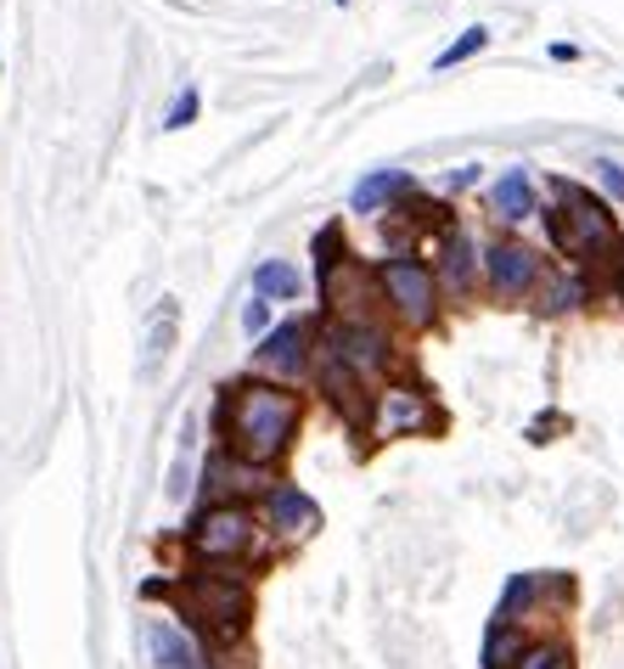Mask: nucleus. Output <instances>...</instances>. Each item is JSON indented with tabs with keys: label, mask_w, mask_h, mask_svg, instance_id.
I'll return each instance as SVG.
<instances>
[{
	"label": "nucleus",
	"mask_w": 624,
	"mask_h": 669,
	"mask_svg": "<svg viewBox=\"0 0 624 669\" xmlns=\"http://www.w3.org/2000/svg\"><path fill=\"white\" fill-rule=\"evenodd\" d=\"M551 237L563 253L574 259H590V253H602L619 243V231H613V214L590 197L585 186L574 181H557V209H551Z\"/></svg>",
	"instance_id": "obj_2"
},
{
	"label": "nucleus",
	"mask_w": 624,
	"mask_h": 669,
	"mask_svg": "<svg viewBox=\"0 0 624 669\" xmlns=\"http://www.w3.org/2000/svg\"><path fill=\"white\" fill-rule=\"evenodd\" d=\"M597 170H602V181H608V191H619V197H624V170H619V163H613V158H602V163H597Z\"/></svg>",
	"instance_id": "obj_24"
},
{
	"label": "nucleus",
	"mask_w": 624,
	"mask_h": 669,
	"mask_svg": "<svg viewBox=\"0 0 624 669\" xmlns=\"http://www.w3.org/2000/svg\"><path fill=\"white\" fill-rule=\"evenodd\" d=\"M383 293L394 298V310H400L405 321H416V326L434 321V271L422 259H411V253L388 259L383 264Z\"/></svg>",
	"instance_id": "obj_4"
},
{
	"label": "nucleus",
	"mask_w": 624,
	"mask_h": 669,
	"mask_svg": "<svg viewBox=\"0 0 624 669\" xmlns=\"http://www.w3.org/2000/svg\"><path fill=\"white\" fill-rule=\"evenodd\" d=\"M304 321H282L265 344H259V366H276V372H287V377H299L304 372Z\"/></svg>",
	"instance_id": "obj_8"
},
{
	"label": "nucleus",
	"mask_w": 624,
	"mask_h": 669,
	"mask_svg": "<svg viewBox=\"0 0 624 669\" xmlns=\"http://www.w3.org/2000/svg\"><path fill=\"white\" fill-rule=\"evenodd\" d=\"M574 57H579V51H574L569 40H551V62H574Z\"/></svg>",
	"instance_id": "obj_25"
},
{
	"label": "nucleus",
	"mask_w": 624,
	"mask_h": 669,
	"mask_svg": "<svg viewBox=\"0 0 624 669\" xmlns=\"http://www.w3.org/2000/svg\"><path fill=\"white\" fill-rule=\"evenodd\" d=\"M338 7H349V0H338Z\"/></svg>",
	"instance_id": "obj_27"
},
{
	"label": "nucleus",
	"mask_w": 624,
	"mask_h": 669,
	"mask_svg": "<svg viewBox=\"0 0 624 669\" xmlns=\"http://www.w3.org/2000/svg\"><path fill=\"white\" fill-rule=\"evenodd\" d=\"M186 596H191V608L203 614V619H214L225 635H237V630L248 624V608H253V602H248V585L214 574V568H209V574H191V580H186Z\"/></svg>",
	"instance_id": "obj_3"
},
{
	"label": "nucleus",
	"mask_w": 624,
	"mask_h": 669,
	"mask_svg": "<svg viewBox=\"0 0 624 669\" xmlns=\"http://www.w3.org/2000/svg\"><path fill=\"white\" fill-rule=\"evenodd\" d=\"M529 596H535V580H512L501 596V619H517V608H529Z\"/></svg>",
	"instance_id": "obj_20"
},
{
	"label": "nucleus",
	"mask_w": 624,
	"mask_h": 669,
	"mask_svg": "<svg viewBox=\"0 0 624 669\" xmlns=\"http://www.w3.org/2000/svg\"><path fill=\"white\" fill-rule=\"evenodd\" d=\"M333 355L349 366V372H377V366L388 360V344L377 326H360V321H344V332L333 338Z\"/></svg>",
	"instance_id": "obj_7"
},
{
	"label": "nucleus",
	"mask_w": 624,
	"mask_h": 669,
	"mask_svg": "<svg viewBox=\"0 0 624 669\" xmlns=\"http://www.w3.org/2000/svg\"><path fill=\"white\" fill-rule=\"evenodd\" d=\"M422 422V406H416V399H405V394H388L383 399V428L388 433H405V428H416Z\"/></svg>",
	"instance_id": "obj_18"
},
{
	"label": "nucleus",
	"mask_w": 624,
	"mask_h": 669,
	"mask_svg": "<svg viewBox=\"0 0 624 669\" xmlns=\"http://www.w3.org/2000/svg\"><path fill=\"white\" fill-rule=\"evenodd\" d=\"M557 658H563V647H535V653H529V664H517V669H551Z\"/></svg>",
	"instance_id": "obj_23"
},
{
	"label": "nucleus",
	"mask_w": 624,
	"mask_h": 669,
	"mask_svg": "<svg viewBox=\"0 0 624 669\" xmlns=\"http://www.w3.org/2000/svg\"><path fill=\"white\" fill-rule=\"evenodd\" d=\"M551 669H574V664H569V653H563V658H557V664H551Z\"/></svg>",
	"instance_id": "obj_26"
},
{
	"label": "nucleus",
	"mask_w": 624,
	"mask_h": 669,
	"mask_svg": "<svg viewBox=\"0 0 624 669\" xmlns=\"http://www.w3.org/2000/svg\"><path fill=\"white\" fill-rule=\"evenodd\" d=\"M237 484H253V467H242L232 450H214L203 461V490L209 495H225V490H237Z\"/></svg>",
	"instance_id": "obj_12"
},
{
	"label": "nucleus",
	"mask_w": 624,
	"mask_h": 669,
	"mask_svg": "<svg viewBox=\"0 0 624 669\" xmlns=\"http://www.w3.org/2000/svg\"><path fill=\"white\" fill-rule=\"evenodd\" d=\"M579 293H585V287H579L574 276H569V282H557V287H551V305H546V310H569V305H579Z\"/></svg>",
	"instance_id": "obj_22"
},
{
	"label": "nucleus",
	"mask_w": 624,
	"mask_h": 669,
	"mask_svg": "<svg viewBox=\"0 0 624 669\" xmlns=\"http://www.w3.org/2000/svg\"><path fill=\"white\" fill-rule=\"evenodd\" d=\"M214 428L232 439L242 461H271L287 450L292 428H299V399L265 383H232L214 406Z\"/></svg>",
	"instance_id": "obj_1"
},
{
	"label": "nucleus",
	"mask_w": 624,
	"mask_h": 669,
	"mask_svg": "<svg viewBox=\"0 0 624 669\" xmlns=\"http://www.w3.org/2000/svg\"><path fill=\"white\" fill-rule=\"evenodd\" d=\"M411 181H405V170H377V175H366L354 186V197H349V209L354 214H377L383 203H394V197H400Z\"/></svg>",
	"instance_id": "obj_10"
},
{
	"label": "nucleus",
	"mask_w": 624,
	"mask_h": 669,
	"mask_svg": "<svg viewBox=\"0 0 624 669\" xmlns=\"http://www.w3.org/2000/svg\"><path fill=\"white\" fill-rule=\"evenodd\" d=\"M197 119V90H180L175 96V108H170V119H163V124H170V129H186Z\"/></svg>",
	"instance_id": "obj_21"
},
{
	"label": "nucleus",
	"mask_w": 624,
	"mask_h": 669,
	"mask_svg": "<svg viewBox=\"0 0 624 669\" xmlns=\"http://www.w3.org/2000/svg\"><path fill=\"white\" fill-rule=\"evenodd\" d=\"M489 203H496V214H501V220H523V214H535V186H529V175H523V170L501 175V181H496V191H489Z\"/></svg>",
	"instance_id": "obj_11"
},
{
	"label": "nucleus",
	"mask_w": 624,
	"mask_h": 669,
	"mask_svg": "<svg viewBox=\"0 0 624 669\" xmlns=\"http://www.w3.org/2000/svg\"><path fill=\"white\" fill-rule=\"evenodd\" d=\"M253 293L259 298H276V305H292V298H304V276L292 271L287 259H265L253 271Z\"/></svg>",
	"instance_id": "obj_9"
},
{
	"label": "nucleus",
	"mask_w": 624,
	"mask_h": 669,
	"mask_svg": "<svg viewBox=\"0 0 624 669\" xmlns=\"http://www.w3.org/2000/svg\"><path fill=\"white\" fill-rule=\"evenodd\" d=\"M445 276H450L455 287H467V282H473V243H467V237H455V231L445 237Z\"/></svg>",
	"instance_id": "obj_15"
},
{
	"label": "nucleus",
	"mask_w": 624,
	"mask_h": 669,
	"mask_svg": "<svg viewBox=\"0 0 624 669\" xmlns=\"http://www.w3.org/2000/svg\"><path fill=\"white\" fill-rule=\"evenodd\" d=\"M152 653H158V669H191V647H186V635L175 624H152Z\"/></svg>",
	"instance_id": "obj_14"
},
{
	"label": "nucleus",
	"mask_w": 624,
	"mask_h": 669,
	"mask_svg": "<svg viewBox=\"0 0 624 669\" xmlns=\"http://www.w3.org/2000/svg\"><path fill=\"white\" fill-rule=\"evenodd\" d=\"M489 282H496L507 298L529 293V287L540 282V259H535V248H523V243H501V248H489Z\"/></svg>",
	"instance_id": "obj_6"
},
{
	"label": "nucleus",
	"mask_w": 624,
	"mask_h": 669,
	"mask_svg": "<svg viewBox=\"0 0 624 669\" xmlns=\"http://www.w3.org/2000/svg\"><path fill=\"white\" fill-rule=\"evenodd\" d=\"M271 523L276 529H315V500L299 490H276L271 495Z\"/></svg>",
	"instance_id": "obj_13"
},
{
	"label": "nucleus",
	"mask_w": 624,
	"mask_h": 669,
	"mask_svg": "<svg viewBox=\"0 0 624 669\" xmlns=\"http://www.w3.org/2000/svg\"><path fill=\"white\" fill-rule=\"evenodd\" d=\"M191 546L203 557H242L253 546V518L242 507H209L191 523Z\"/></svg>",
	"instance_id": "obj_5"
},
{
	"label": "nucleus",
	"mask_w": 624,
	"mask_h": 669,
	"mask_svg": "<svg viewBox=\"0 0 624 669\" xmlns=\"http://www.w3.org/2000/svg\"><path fill=\"white\" fill-rule=\"evenodd\" d=\"M484 46H489V28L478 23V28H467L462 40H450V46L434 57V69H455V62H467V57H473V51H484Z\"/></svg>",
	"instance_id": "obj_17"
},
{
	"label": "nucleus",
	"mask_w": 624,
	"mask_h": 669,
	"mask_svg": "<svg viewBox=\"0 0 624 669\" xmlns=\"http://www.w3.org/2000/svg\"><path fill=\"white\" fill-rule=\"evenodd\" d=\"M517 653H523V642L507 624H496V630H489V642H484V669H507Z\"/></svg>",
	"instance_id": "obj_16"
},
{
	"label": "nucleus",
	"mask_w": 624,
	"mask_h": 669,
	"mask_svg": "<svg viewBox=\"0 0 624 669\" xmlns=\"http://www.w3.org/2000/svg\"><path fill=\"white\" fill-rule=\"evenodd\" d=\"M242 326H248V338H259V332H271V298H248L242 305Z\"/></svg>",
	"instance_id": "obj_19"
}]
</instances>
